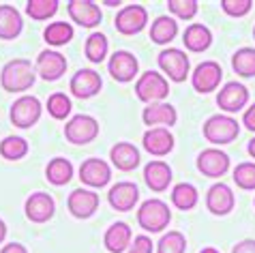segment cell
<instances>
[{"instance_id": "obj_1", "label": "cell", "mask_w": 255, "mask_h": 253, "mask_svg": "<svg viewBox=\"0 0 255 253\" xmlns=\"http://www.w3.org/2000/svg\"><path fill=\"white\" fill-rule=\"evenodd\" d=\"M37 71L26 58H13L0 71V86L4 93H26L34 86Z\"/></svg>"}, {"instance_id": "obj_2", "label": "cell", "mask_w": 255, "mask_h": 253, "mask_svg": "<svg viewBox=\"0 0 255 253\" xmlns=\"http://www.w3.org/2000/svg\"><path fill=\"white\" fill-rule=\"evenodd\" d=\"M137 223L144 232L159 234V232L169 228V223H172V210H169V206L163 200L150 198L141 202V206L137 208Z\"/></svg>"}, {"instance_id": "obj_3", "label": "cell", "mask_w": 255, "mask_h": 253, "mask_svg": "<svg viewBox=\"0 0 255 253\" xmlns=\"http://www.w3.org/2000/svg\"><path fill=\"white\" fill-rule=\"evenodd\" d=\"M202 133L210 144L225 146V144H232L240 135V125L236 118H232L228 114H212L202 125Z\"/></svg>"}, {"instance_id": "obj_4", "label": "cell", "mask_w": 255, "mask_h": 253, "mask_svg": "<svg viewBox=\"0 0 255 253\" xmlns=\"http://www.w3.org/2000/svg\"><path fill=\"white\" fill-rule=\"evenodd\" d=\"M169 95V82L163 73L144 71L135 82V97L141 103H163Z\"/></svg>"}, {"instance_id": "obj_5", "label": "cell", "mask_w": 255, "mask_h": 253, "mask_svg": "<svg viewBox=\"0 0 255 253\" xmlns=\"http://www.w3.org/2000/svg\"><path fill=\"white\" fill-rule=\"evenodd\" d=\"M157 65L161 71L165 73L167 80H172L176 84L185 82L191 73L189 56L182 50H178V47H165V50H161L157 56Z\"/></svg>"}, {"instance_id": "obj_6", "label": "cell", "mask_w": 255, "mask_h": 253, "mask_svg": "<svg viewBox=\"0 0 255 253\" xmlns=\"http://www.w3.org/2000/svg\"><path fill=\"white\" fill-rule=\"evenodd\" d=\"M99 131H101L99 121L90 114H75L65 125V137L73 146H86L90 142H95L99 137Z\"/></svg>"}, {"instance_id": "obj_7", "label": "cell", "mask_w": 255, "mask_h": 253, "mask_svg": "<svg viewBox=\"0 0 255 253\" xmlns=\"http://www.w3.org/2000/svg\"><path fill=\"white\" fill-rule=\"evenodd\" d=\"M221 80H223V67L217 60H204L191 71V86L200 95H208L219 90Z\"/></svg>"}, {"instance_id": "obj_8", "label": "cell", "mask_w": 255, "mask_h": 253, "mask_svg": "<svg viewBox=\"0 0 255 253\" xmlns=\"http://www.w3.org/2000/svg\"><path fill=\"white\" fill-rule=\"evenodd\" d=\"M41 112H43V105H41V101L37 97L24 95V97H19V99L13 101L9 118L17 129H30V126H34L39 123Z\"/></svg>"}, {"instance_id": "obj_9", "label": "cell", "mask_w": 255, "mask_h": 253, "mask_svg": "<svg viewBox=\"0 0 255 253\" xmlns=\"http://www.w3.org/2000/svg\"><path fill=\"white\" fill-rule=\"evenodd\" d=\"M146 24H148V11L141 4H127L114 17V26L123 37H135V34L144 30Z\"/></svg>"}, {"instance_id": "obj_10", "label": "cell", "mask_w": 255, "mask_h": 253, "mask_svg": "<svg viewBox=\"0 0 255 253\" xmlns=\"http://www.w3.org/2000/svg\"><path fill=\"white\" fill-rule=\"evenodd\" d=\"M108 73L118 84L133 82L135 75L139 73V60L135 58V54L127 50H116L108 60Z\"/></svg>"}, {"instance_id": "obj_11", "label": "cell", "mask_w": 255, "mask_h": 253, "mask_svg": "<svg viewBox=\"0 0 255 253\" xmlns=\"http://www.w3.org/2000/svg\"><path fill=\"white\" fill-rule=\"evenodd\" d=\"M249 103V88L240 82H228L223 84L221 90L217 93V105L225 114H236V112L245 110Z\"/></svg>"}, {"instance_id": "obj_12", "label": "cell", "mask_w": 255, "mask_h": 253, "mask_svg": "<svg viewBox=\"0 0 255 253\" xmlns=\"http://www.w3.org/2000/svg\"><path fill=\"white\" fill-rule=\"evenodd\" d=\"M103 88V80L95 69H80L77 73H73L69 82V90L75 99H93L101 93Z\"/></svg>"}, {"instance_id": "obj_13", "label": "cell", "mask_w": 255, "mask_h": 253, "mask_svg": "<svg viewBox=\"0 0 255 253\" xmlns=\"http://www.w3.org/2000/svg\"><path fill=\"white\" fill-rule=\"evenodd\" d=\"M67 67H69L67 56H62L56 50H43L37 56V62H34V71L45 82L60 80V77L67 73Z\"/></svg>"}, {"instance_id": "obj_14", "label": "cell", "mask_w": 255, "mask_h": 253, "mask_svg": "<svg viewBox=\"0 0 255 253\" xmlns=\"http://www.w3.org/2000/svg\"><path fill=\"white\" fill-rule=\"evenodd\" d=\"M82 185L86 187H93V189H101L105 185H110L112 180V167L108 161L99 159V157H90V159H84L82 165H80V176Z\"/></svg>"}, {"instance_id": "obj_15", "label": "cell", "mask_w": 255, "mask_h": 253, "mask_svg": "<svg viewBox=\"0 0 255 253\" xmlns=\"http://www.w3.org/2000/svg\"><path fill=\"white\" fill-rule=\"evenodd\" d=\"M195 165L206 178H221L230 170V154L219 148H206L197 154Z\"/></svg>"}, {"instance_id": "obj_16", "label": "cell", "mask_w": 255, "mask_h": 253, "mask_svg": "<svg viewBox=\"0 0 255 253\" xmlns=\"http://www.w3.org/2000/svg\"><path fill=\"white\" fill-rule=\"evenodd\" d=\"M24 213H26V219L32 221V223H47L49 219L54 217L56 213V202L49 193L45 191H34L26 198L24 204Z\"/></svg>"}, {"instance_id": "obj_17", "label": "cell", "mask_w": 255, "mask_h": 253, "mask_svg": "<svg viewBox=\"0 0 255 253\" xmlns=\"http://www.w3.org/2000/svg\"><path fill=\"white\" fill-rule=\"evenodd\" d=\"M67 208L75 219H90L99 210V193L90 189H73L67 198Z\"/></svg>"}, {"instance_id": "obj_18", "label": "cell", "mask_w": 255, "mask_h": 253, "mask_svg": "<svg viewBox=\"0 0 255 253\" xmlns=\"http://www.w3.org/2000/svg\"><path fill=\"white\" fill-rule=\"evenodd\" d=\"M67 11H69L71 22H75L77 26H84V28H97L103 19L101 6L93 2V0H69Z\"/></svg>"}, {"instance_id": "obj_19", "label": "cell", "mask_w": 255, "mask_h": 253, "mask_svg": "<svg viewBox=\"0 0 255 253\" xmlns=\"http://www.w3.org/2000/svg\"><path fill=\"white\" fill-rule=\"evenodd\" d=\"M234 206H236V195H234L232 187L225 182H215L208 193H206V208L215 217H225L230 215Z\"/></svg>"}, {"instance_id": "obj_20", "label": "cell", "mask_w": 255, "mask_h": 253, "mask_svg": "<svg viewBox=\"0 0 255 253\" xmlns=\"http://www.w3.org/2000/svg\"><path fill=\"white\" fill-rule=\"evenodd\" d=\"M141 146H144V150L148 154H152V157H167V154L174 150L176 139L172 135V131L165 129V126H152V129H148L144 133Z\"/></svg>"}, {"instance_id": "obj_21", "label": "cell", "mask_w": 255, "mask_h": 253, "mask_svg": "<svg viewBox=\"0 0 255 253\" xmlns=\"http://www.w3.org/2000/svg\"><path fill=\"white\" fill-rule=\"evenodd\" d=\"M108 202H110L112 208L118 210V213H129V210L135 208V204L139 202V189H137L135 182H131V180L116 182L108 193Z\"/></svg>"}, {"instance_id": "obj_22", "label": "cell", "mask_w": 255, "mask_h": 253, "mask_svg": "<svg viewBox=\"0 0 255 253\" xmlns=\"http://www.w3.org/2000/svg\"><path fill=\"white\" fill-rule=\"evenodd\" d=\"M172 178H174V172L165 161L154 159V161H150V163L144 165V182L152 193L167 191L169 185H172Z\"/></svg>"}, {"instance_id": "obj_23", "label": "cell", "mask_w": 255, "mask_h": 253, "mask_svg": "<svg viewBox=\"0 0 255 253\" xmlns=\"http://www.w3.org/2000/svg\"><path fill=\"white\" fill-rule=\"evenodd\" d=\"M141 121L144 125H148L152 129V126H165V129H172V126L178 123V112L172 103H152L144 108L141 112Z\"/></svg>"}, {"instance_id": "obj_24", "label": "cell", "mask_w": 255, "mask_h": 253, "mask_svg": "<svg viewBox=\"0 0 255 253\" xmlns=\"http://www.w3.org/2000/svg\"><path fill=\"white\" fill-rule=\"evenodd\" d=\"M110 159L112 165L120 172H133L141 163V154L131 142H118L110 148Z\"/></svg>"}, {"instance_id": "obj_25", "label": "cell", "mask_w": 255, "mask_h": 253, "mask_svg": "<svg viewBox=\"0 0 255 253\" xmlns=\"http://www.w3.org/2000/svg\"><path fill=\"white\" fill-rule=\"evenodd\" d=\"M133 243V232L129 228V223L125 221H116L105 230V236H103V245L110 253H123V251H129Z\"/></svg>"}, {"instance_id": "obj_26", "label": "cell", "mask_w": 255, "mask_h": 253, "mask_svg": "<svg viewBox=\"0 0 255 253\" xmlns=\"http://www.w3.org/2000/svg\"><path fill=\"white\" fill-rule=\"evenodd\" d=\"M24 30V19L13 4H0V39L13 41Z\"/></svg>"}, {"instance_id": "obj_27", "label": "cell", "mask_w": 255, "mask_h": 253, "mask_svg": "<svg viewBox=\"0 0 255 253\" xmlns=\"http://www.w3.org/2000/svg\"><path fill=\"white\" fill-rule=\"evenodd\" d=\"M182 43L189 52L193 54H202L206 52L208 47L212 45V32L208 26L204 24H191L185 28V32H182Z\"/></svg>"}, {"instance_id": "obj_28", "label": "cell", "mask_w": 255, "mask_h": 253, "mask_svg": "<svg viewBox=\"0 0 255 253\" xmlns=\"http://www.w3.org/2000/svg\"><path fill=\"white\" fill-rule=\"evenodd\" d=\"M73 163L65 157H54L45 165V180L54 187H65L73 178Z\"/></svg>"}, {"instance_id": "obj_29", "label": "cell", "mask_w": 255, "mask_h": 253, "mask_svg": "<svg viewBox=\"0 0 255 253\" xmlns=\"http://www.w3.org/2000/svg\"><path fill=\"white\" fill-rule=\"evenodd\" d=\"M176 34H178V22L172 15H159L152 22L148 37L157 45H169L176 39Z\"/></svg>"}, {"instance_id": "obj_30", "label": "cell", "mask_w": 255, "mask_h": 253, "mask_svg": "<svg viewBox=\"0 0 255 253\" xmlns=\"http://www.w3.org/2000/svg\"><path fill=\"white\" fill-rule=\"evenodd\" d=\"M197 202H200V193H197L195 185H191V182H178V185H174L172 189V206L178 208V210H193L197 206Z\"/></svg>"}, {"instance_id": "obj_31", "label": "cell", "mask_w": 255, "mask_h": 253, "mask_svg": "<svg viewBox=\"0 0 255 253\" xmlns=\"http://www.w3.org/2000/svg\"><path fill=\"white\" fill-rule=\"evenodd\" d=\"M73 34H75V30H73V26H71L69 22H52V24L45 26L43 41L47 45H52V47H62V45L71 43Z\"/></svg>"}, {"instance_id": "obj_32", "label": "cell", "mask_w": 255, "mask_h": 253, "mask_svg": "<svg viewBox=\"0 0 255 253\" xmlns=\"http://www.w3.org/2000/svg\"><path fill=\"white\" fill-rule=\"evenodd\" d=\"M108 52H110V41L105 37L103 32H93L90 37L86 39V45H84V54H86V58L90 62H103L108 58Z\"/></svg>"}, {"instance_id": "obj_33", "label": "cell", "mask_w": 255, "mask_h": 253, "mask_svg": "<svg viewBox=\"0 0 255 253\" xmlns=\"http://www.w3.org/2000/svg\"><path fill=\"white\" fill-rule=\"evenodd\" d=\"M232 69L240 77H255V47H240L234 52Z\"/></svg>"}, {"instance_id": "obj_34", "label": "cell", "mask_w": 255, "mask_h": 253, "mask_svg": "<svg viewBox=\"0 0 255 253\" xmlns=\"http://www.w3.org/2000/svg\"><path fill=\"white\" fill-rule=\"evenodd\" d=\"M58 0H28L26 2V15L34 22H45L58 13Z\"/></svg>"}, {"instance_id": "obj_35", "label": "cell", "mask_w": 255, "mask_h": 253, "mask_svg": "<svg viewBox=\"0 0 255 253\" xmlns=\"http://www.w3.org/2000/svg\"><path fill=\"white\" fill-rule=\"evenodd\" d=\"M28 154V142L17 135H6L0 142V157L6 161H19Z\"/></svg>"}, {"instance_id": "obj_36", "label": "cell", "mask_w": 255, "mask_h": 253, "mask_svg": "<svg viewBox=\"0 0 255 253\" xmlns=\"http://www.w3.org/2000/svg\"><path fill=\"white\" fill-rule=\"evenodd\" d=\"M45 108L54 121H65V118L71 114V110H73V103H71V99L65 93H54V95L47 97Z\"/></svg>"}, {"instance_id": "obj_37", "label": "cell", "mask_w": 255, "mask_h": 253, "mask_svg": "<svg viewBox=\"0 0 255 253\" xmlns=\"http://www.w3.org/2000/svg\"><path fill=\"white\" fill-rule=\"evenodd\" d=\"M187 251V236L178 230H172L161 236L157 243V253H185Z\"/></svg>"}, {"instance_id": "obj_38", "label": "cell", "mask_w": 255, "mask_h": 253, "mask_svg": "<svg viewBox=\"0 0 255 253\" xmlns=\"http://www.w3.org/2000/svg\"><path fill=\"white\" fill-rule=\"evenodd\" d=\"M232 178L236 182V187L243 189V191H255V163H251V161L238 163L234 167Z\"/></svg>"}, {"instance_id": "obj_39", "label": "cell", "mask_w": 255, "mask_h": 253, "mask_svg": "<svg viewBox=\"0 0 255 253\" xmlns=\"http://www.w3.org/2000/svg\"><path fill=\"white\" fill-rule=\"evenodd\" d=\"M167 11L178 19H193L200 11L197 0H167Z\"/></svg>"}, {"instance_id": "obj_40", "label": "cell", "mask_w": 255, "mask_h": 253, "mask_svg": "<svg viewBox=\"0 0 255 253\" xmlns=\"http://www.w3.org/2000/svg\"><path fill=\"white\" fill-rule=\"evenodd\" d=\"M221 9L230 17H245L253 9V0H221Z\"/></svg>"}, {"instance_id": "obj_41", "label": "cell", "mask_w": 255, "mask_h": 253, "mask_svg": "<svg viewBox=\"0 0 255 253\" xmlns=\"http://www.w3.org/2000/svg\"><path fill=\"white\" fill-rule=\"evenodd\" d=\"M152 249H154L152 238L141 234V236H135V241L131 243V247H129L127 253H152Z\"/></svg>"}, {"instance_id": "obj_42", "label": "cell", "mask_w": 255, "mask_h": 253, "mask_svg": "<svg viewBox=\"0 0 255 253\" xmlns=\"http://www.w3.org/2000/svg\"><path fill=\"white\" fill-rule=\"evenodd\" d=\"M232 253H255V241L253 238H245V241L236 243L232 247Z\"/></svg>"}, {"instance_id": "obj_43", "label": "cell", "mask_w": 255, "mask_h": 253, "mask_svg": "<svg viewBox=\"0 0 255 253\" xmlns=\"http://www.w3.org/2000/svg\"><path fill=\"white\" fill-rule=\"evenodd\" d=\"M243 125H245V129H249V131L255 133V103L251 105V108L245 110V114H243Z\"/></svg>"}, {"instance_id": "obj_44", "label": "cell", "mask_w": 255, "mask_h": 253, "mask_svg": "<svg viewBox=\"0 0 255 253\" xmlns=\"http://www.w3.org/2000/svg\"><path fill=\"white\" fill-rule=\"evenodd\" d=\"M0 253H28V249L24 247L22 243H9V245H4V247L0 249Z\"/></svg>"}, {"instance_id": "obj_45", "label": "cell", "mask_w": 255, "mask_h": 253, "mask_svg": "<svg viewBox=\"0 0 255 253\" xmlns=\"http://www.w3.org/2000/svg\"><path fill=\"white\" fill-rule=\"evenodd\" d=\"M247 152H249L251 159H255V137L249 139V144H247Z\"/></svg>"}, {"instance_id": "obj_46", "label": "cell", "mask_w": 255, "mask_h": 253, "mask_svg": "<svg viewBox=\"0 0 255 253\" xmlns=\"http://www.w3.org/2000/svg\"><path fill=\"white\" fill-rule=\"evenodd\" d=\"M4 238H6V223L0 219V245L4 243Z\"/></svg>"}, {"instance_id": "obj_47", "label": "cell", "mask_w": 255, "mask_h": 253, "mask_svg": "<svg viewBox=\"0 0 255 253\" xmlns=\"http://www.w3.org/2000/svg\"><path fill=\"white\" fill-rule=\"evenodd\" d=\"M200 253H221V251H219V249H215V247H204Z\"/></svg>"}, {"instance_id": "obj_48", "label": "cell", "mask_w": 255, "mask_h": 253, "mask_svg": "<svg viewBox=\"0 0 255 253\" xmlns=\"http://www.w3.org/2000/svg\"><path fill=\"white\" fill-rule=\"evenodd\" d=\"M103 4H108V6H116V4H120V0H105Z\"/></svg>"}, {"instance_id": "obj_49", "label": "cell", "mask_w": 255, "mask_h": 253, "mask_svg": "<svg viewBox=\"0 0 255 253\" xmlns=\"http://www.w3.org/2000/svg\"><path fill=\"white\" fill-rule=\"evenodd\" d=\"M253 39H255V26H253Z\"/></svg>"}, {"instance_id": "obj_50", "label": "cell", "mask_w": 255, "mask_h": 253, "mask_svg": "<svg viewBox=\"0 0 255 253\" xmlns=\"http://www.w3.org/2000/svg\"><path fill=\"white\" fill-rule=\"evenodd\" d=\"M253 206H255V200H253Z\"/></svg>"}]
</instances>
